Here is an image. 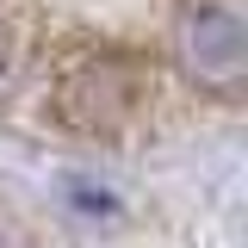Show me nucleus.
<instances>
[{
  "label": "nucleus",
  "instance_id": "1",
  "mask_svg": "<svg viewBox=\"0 0 248 248\" xmlns=\"http://www.w3.org/2000/svg\"><path fill=\"white\" fill-rule=\"evenodd\" d=\"M137 106H143V68H130L124 56H93L81 62L56 93V118L75 124L81 137H112L118 124L137 118Z\"/></svg>",
  "mask_w": 248,
  "mask_h": 248
}]
</instances>
